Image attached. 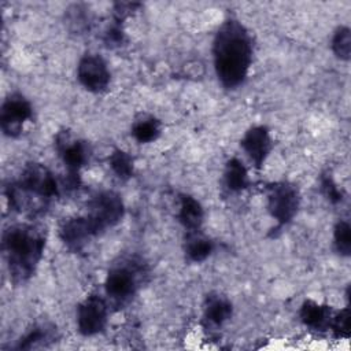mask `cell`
Masks as SVG:
<instances>
[{"mask_svg":"<svg viewBox=\"0 0 351 351\" xmlns=\"http://www.w3.org/2000/svg\"><path fill=\"white\" fill-rule=\"evenodd\" d=\"M265 193L267 213L276 221L277 229L291 223L300 207L298 186L289 181H276L266 185Z\"/></svg>","mask_w":351,"mask_h":351,"instance_id":"cell-6","label":"cell"},{"mask_svg":"<svg viewBox=\"0 0 351 351\" xmlns=\"http://www.w3.org/2000/svg\"><path fill=\"white\" fill-rule=\"evenodd\" d=\"M254 44L248 29L237 19L221 23L213 40L214 70L219 84L229 90L241 86L252 64Z\"/></svg>","mask_w":351,"mask_h":351,"instance_id":"cell-1","label":"cell"},{"mask_svg":"<svg viewBox=\"0 0 351 351\" xmlns=\"http://www.w3.org/2000/svg\"><path fill=\"white\" fill-rule=\"evenodd\" d=\"M88 219L96 229L103 234L107 229L118 225L125 215V204L122 196L115 191H97L95 192L86 204Z\"/></svg>","mask_w":351,"mask_h":351,"instance_id":"cell-7","label":"cell"},{"mask_svg":"<svg viewBox=\"0 0 351 351\" xmlns=\"http://www.w3.org/2000/svg\"><path fill=\"white\" fill-rule=\"evenodd\" d=\"M335 310L330 306L321 304L313 299H306L299 308V318L302 324L314 332H328L330 328Z\"/></svg>","mask_w":351,"mask_h":351,"instance_id":"cell-14","label":"cell"},{"mask_svg":"<svg viewBox=\"0 0 351 351\" xmlns=\"http://www.w3.org/2000/svg\"><path fill=\"white\" fill-rule=\"evenodd\" d=\"M240 145L254 167L259 170L271 152L273 140L265 125H255L247 129L240 140Z\"/></svg>","mask_w":351,"mask_h":351,"instance_id":"cell-12","label":"cell"},{"mask_svg":"<svg viewBox=\"0 0 351 351\" xmlns=\"http://www.w3.org/2000/svg\"><path fill=\"white\" fill-rule=\"evenodd\" d=\"M177 219L185 232L200 230L204 221V208L202 203L192 195L181 193L178 196Z\"/></svg>","mask_w":351,"mask_h":351,"instance_id":"cell-16","label":"cell"},{"mask_svg":"<svg viewBox=\"0 0 351 351\" xmlns=\"http://www.w3.org/2000/svg\"><path fill=\"white\" fill-rule=\"evenodd\" d=\"M330 48L340 60H350L351 58V30L348 26H339L332 36Z\"/></svg>","mask_w":351,"mask_h":351,"instance_id":"cell-21","label":"cell"},{"mask_svg":"<svg viewBox=\"0 0 351 351\" xmlns=\"http://www.w3.org/2000/svg\"><path fill=\"white\" fill-rule=\"evenodd\" d=\"M77 80L84 89L92 93L107 90L111 73L106 59L96 52H86L77 64Z\"/></svg>","mask_w":351,"mask_h":351,"instance_id":"cell-10","label":"cell"},{"mask_svg":"<svg viewBox=\"0 0 351 351\" xmlns=\"http://www.w3.org/2000/svg\"><path fill=\"white\" fill-rule=\"evenodd\" d=\"M214 241L207 237L202 229L185 232L184 236V254L192 263L204 262L214 252Z\"/></svg>","mask_w":351,"mask_h":351,"instance_id":"cell-17","label":"cell"},{"mask_svg":"<svg viewBox=\"0 0 351 351\" xmlns=\"http://www.w3.org/2000/svg\"><path fill=\"white\" fill-rule=\"evenodd\" d=\"M329 330L337 339H347L350 336V310H348V307L335 310Z\"/></svg>","mask_w":351,"mask_h":351,"instance_id":"cell-26","label":"cell"},{"mask_svg":"<svg viewBox=\"0 0 351 351\" xmlns=\"http://www.w3.org/2000/svg\"><path fill=\"white\" fill-rule=\"evenodd\" d=\"M55 151L66 170L63 182L67 189H77L81 184V170L90 162L92 148L88 141L74 137L69 130H60L53 140Z\"/></svg>","mask_w":351,"mask_h":351,"instance_id":"cell-5","label":"cell"},{"mask_svg":"<svg viewBox=\"0 0 351 351\" xmlns=\"http://www.w3.org/2000/svg\"><path fill=\"white\" fill-rule=\"evenodd\" d=\"M4 193L11 210L36 215L59 196L60 186L45 165L32 162L22 169L18 178L10 180Z\"/></svg>","mask_w":351,"mask_h":351,"instance_id":"cell-3","label":"cell"},{"mask_svg":"<svg viewBox=\"0 0 351 351\" xmlns=\"http://www.w3.org/2000/svg\"><path fill=\"white\" fill-rule=\"evenodd\" d=\"M132 137L140 144H149L162 134V122L152 114H138L130 126Z\"/></svg>","mask_w":351,"mask_h":351,"instance_id":"cell-18","label":"cell"},{"mask_svg":"<svg viewBox=\"0 0 351 351\" xmlns=\"http://www.w3.org/2000/svg\"><path fill=\"white\" fill-rule=\"evenodd\" d=\"M89 10L81 4H74L67 10V19L66 22L73 27V30L84 32L89 29L90 23V15L88 12Z\"/></svg>","mask_w":351,"mask_h":351,"instance_id":"cell-25","label":"cell"},{"mask_svg":"<svg viewBox=\"0 0 351 351\" xmlns=\"http://www.w3.org/2000/svg\"><path fill=\"white\" fill-rule=\"evenodd\" d=\"M58 330L53 324L40 322L30 326L12 346L14 350H34L47 347L51 343L56 341Z\"/></svg>","mask_w":351,"mask_h":351,"instance_id":"cell-15","label":"cell"},{"mask_svg":"<svg viewBox=\"0 0 351 351\" xmlns=\"http://www.w3.org/2000/svg\"><path fill=\"white\" fill-rule=\"evenodd\" d=\"M147 274V265L137 255L122 256L114 262L104 280V293L110 307L128 306L137 295Z\"/></svg>","mask_w":351,"mask_h":351,"instance_id":"cell-4","label":"cell"},{"mask_svg":"<svg viewBox=\"0 0 351 351\" xmlns=\"http://www.w3.org/2000/svg\"><path fill=\"white\" fill-rule=\"evenodd\" d=\"M125 43L126 34L123 30V21L112 18L103 32V44L110 49H115L122 47Z\"/></svg>","mask_w":351,"mask_h":351,"instance_id":"cell-23","label":"cell"},{"mask_svg":"<svg viewBox=\"0 0 351 351\" xmlns=\"http://www.w3.org/2000/svg\"><path fill=\"white\" fill-rule=\"evenodd\" d=\"M96 237L99 233L85 214L67 218L59 226V239L71 252H81Z\"/></svg>","mask_w":351,"mask_h":351,"instance_id":"cell-11","label":"cell"},{"mask_svg":"<svg viewBox=\"0 0 351 351\" xmlns=\"http://www.w3.org/2000/svg\"><path fill=\"white\" fill-rule=\"evenodd\" d=\"M333 245L339 255L350 256L351 254V228L347 219H339L333 228Z\"/></svg>","mask_w":351,"mask_h":351,"instance_id":"cell-22","label":"cell"},{"mask_svg":"<svg viewBox=\"0 0 351 351\" xmlns=\"http://www.w3.org/2000/svg\"><path fill=\"white\" fill-rule=\"evenodd\" d=\"M107 162L111 171L118 180L128 181L134 176V159L128 151L122 148H115L108 155Z\"/></svg>","mask_w":351,"mask_h":351,"instance_id":"cell-20","label":"cell"},{"mask_svg":"<svg viewBox=\"0 0 351 351\" xmlns=\"http://www.w3.org/2000/svg\"><path fill=\"white\" fill-rule=\"evenodd\" d=\"M223 185L232 193L245 191L251 185L248 169L239 158H230L223 167Z\"/></svg>","mask_w":351,"mask_h":351,"instance_id":"cell-19","label":"cell"},{"mask_svg":"<svg viewBox=\"0 0 351 351\" xmlns=\"http://www.w3.org/2000/svg\"><path fill=\"white\" fill-rule=\"evenodd\" d=\"M110 304L99 293L85 296L77 306V329L82 336H95L104 330L108 322Z\"/></svg>","mask_w":351,"mask_h":351,"instance_id":"cell-8","label":"cell"},{"mask_svg":"<svg viewBox=\"0 0 351 351\" xmlns=\"http://www.w3.org/2000/svg\"><path fill=\"white\" fill-rule=\"evenodd\" d=\"M45 232L33 223H14L3 232V254L10 280L15 285L27 282L36 273L45 250Z\"/></svg>","mask_w":351,"mask_h":351,"instance_id":"cell-2","label":"cell"},{"mask_svg":"<svg viewBox=\"0 0 351 351\" xmlns=\"http://www.w3.org/2000/svg\"><path fill=\"white\" fill-rule=\"evenodd\" d=\"M319 188H321V193L324 195V197L332 203V204H339L343 202L344 199V192L341 191V188L337 185V182L335 181V178L332 177L330 173H322L319 177Z\"/></svg>","mask_w":351,"mask_h":351,"instance_id":"cell-24","label":"cell"},{"mask_svg":"<svg viewBox=\"0 0 351 351\" xmlns=\"http://www.w3.org/2000/svg\"><path fill=\"white\" fill-rule=\"evenodd\" d=\"M233 315L232 302L218 293L211 292L206 296L203 303V325L208 330L221 329Z\"/></svg>","mask_w":351,"mask_h":351,"instance_id":"cell-13","label":"cell"},{"mask_svg":"<svg viewBox=\"0 0 351 351\" xmlns=\"http://www.w3.org/2000/svg\"><path fill=\"white\" fill-rule=\"evenodd\" d=\"M33 118V106L21 92L10 93L1 103L0 128L4 136L16 138L22 134L25 125Z\"/></svg>","mask_w":351,"mask_h":351,"instance_id":"cell-9","label":"cell"}]
</instances>
